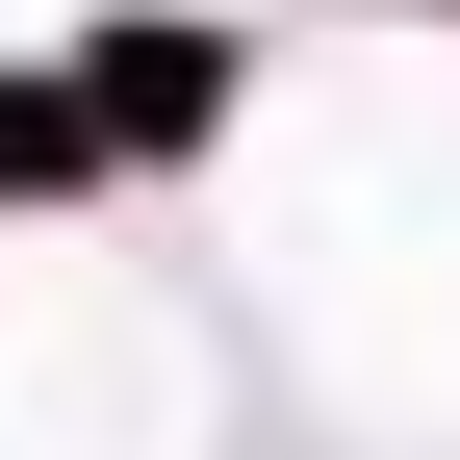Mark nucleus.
Listing matches in <instances>:
<instances>
[{"instance_id": "obj_1", "label": "nucleus", "mask_w": 460, "mask_h": 460, "mask_svg": "<svg viewBox=\"0 0 460 460\" xmlns=\"http://www.w3.org/2000/svg\"><path fill=\"white\" fill-rule=\"evenodd\" d=\"M77 102H102V154H205V128H230V51H205V26H128Z\"/></svg>"}, {"instance_id": "obj_2", "label": "nucleus", "mask_w": 460, "mask_h": 460, "mask_svg": "<svg viewBox=\"0 0 460 460\" xmlns=\"http://www.w3.org/2000/svg\"><path fill=\"white\" fill-rule=\"evenodd\" d=\"M102 180V102L77 77H0V205H77Z\"/></svg>"}]
</instances>
